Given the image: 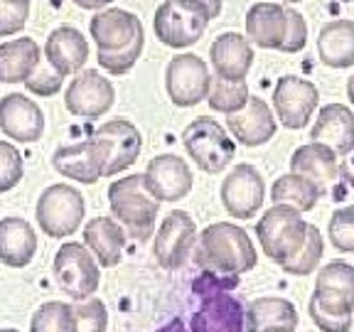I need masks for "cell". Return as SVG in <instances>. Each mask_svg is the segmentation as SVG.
<instances>
[{
	"instance_id": "cell-1",
	"label": "cell",
	"mask_w": 354,
	"mask_h": 332,
	"mask_svg": "<svg viewBox=\"0 0 354 332\" xmlns=\"http://www.w3.org/2000/svg\"><path fill=\"white\" fill-rule=\"evenodd\" d=\"M194 264L219 276H241L256 268L259 254L246 229L232 221H216L197 237Z\"/></svg>"
},
{
	"instance_id": "cell-2",
	"label": "cell",
	"mask_w": 354,
	"mask_h": 332,
	"mask_svg": "<svg viewBox=\"0 0 354 332\" xmlns=\"http://www.w3.org/2000/svg\"><path fill=\"white\" fill-rule=\"evenodd\" d=\"M109 205L113 219L138 241H148L155 234V221L160 214V202L145 185L143 175L118 177L109 187Z\"/></svg>"
},
{
	"instance_id": "cell-3",
	"label": "cell",
	"mask_w": 354,
	"mask_h": 332,
	"mask_svg": "<svg viewBox=\"0 0 354 332\" xmlns=\"http://www.w3.org/2000/svg\"><path fill=\"white\" fill-rule=\"evenodd\" d=\"M308 221L298 210L288 205H273L256 224V239L273 264H286L305 241Z\"/></svg>"
},
{
	"instance_id": "cell-4",
	"label": "cell",
	"mask_w": 354,
	"mask_h": 332,
	"mask_svg": "<svg viewBox=\"0 0 354 332\" xmlns=\"http://www.w3.org/2000/svg\"><path fill=\"white\" fill-rule=\"evenodd\" d=\"M183 143L194 165L207 175L224 172L236 153V145H234V138L227 133V128L209 116H202L189 123L183 131Z\"/></svg>"
},
{
	"instance_id": "cell-5",
	"label": "cell",
	"mask_w": 354,
	"mask_h": 332,
	"mask_svg": "<svg viewBox=\"0 0 354 332\" xmlns=\"http://www.w3.org/2000/svg\"><path fill=\"white\" fill-rule=\"evenodd\" d=\"M55 283L74 300H86L99 290L101 271L91 251L79 241H66L55 254Z\"/></svg>"
},
{
	"instance_id": "cell-6",
	"label": "cell",
	"mask_w": 354,
	"mask_h": 332,
	"mask_svg": "<svg viewBox=\"0 0 354 332\" xmlns=\"http://www.w3.org/2000/svg\"><path fill=\"white\" fill-rule=\"evenodd\" d=\"M84 212H86V205L77 187L52 185L39 194L35 216H37L42 234L52 239H64L79 229V224L84 221Z\"/></svg>"
},
{
	"instance_id": "cell-7",
	"label": "cell",
	"mask_w": 354,
	"mask_h": 332,
	"mask_svg": "<svg viewBox=\"0 0 354 332\" xmlns=\"http://www.w3.org/2000/svg\"><path fill=\"white\" fill-rule=\"evenodd\" d=\"M197 243V224L183 210L165 214L153 239V256L165 271L183 268Z\"/></svg>"
},
{
	"instance_id": "cell-8",
	"label": "cell",
	"mask_w": 354,
	"mask_h": 332,
	"mask_svg": "<svg viewBox=\"0 0 354 332\" xmlns=\"http://www.w3.org/2000/svg\"><path fill=\"white\" fill-rule=\"evenodd\" d=\"M209 86L212 74L207 69L205 59H199L197 55H189V52L170 59L165 69V89L175 106H180V109L197 106L199 101L207 99Z\"/></svg>"
},
{
	"instance_id": "cell-9",
	"label": "cell",
	"mask_w": 354,
	"mask_h": 332,
	"mask_svg": "<svg viewBox=\"0 0 354 332\" xmlns=\"http://www.w3.org/2000/svg\"><path fill=\"white\" fill-rule=\"evenodd\" d=\"M317 104H320V91L313 82L308 79L286 74L276 82L273 89V109H276L278 121L286 128H305L315 113Z\"/></svg>"
},
{
	"instance_id": "cell-10",
	"label": "cell",
	"mask_w": 354,
	"mask_h": 332,
	"mask_svg": "<svg viewBox=\"0 0 354 332\" xmlns=\"http://www.w3.org/2000/svg\"><path fill=\"white\" fill-rule=\"evenodd\" d=\"M207 25H209V20L202 12L192 10V8L183 6V3H177V0H165L155 10L153 20L158 39L162 44H167V47H175V50L197 42L205 35Z\"/></svg>"
},
{
	"instance_id": "cell-11",
	"label": "cell",
	"mask_w": 354,
	"mask_h": 332,
	"mask_svg": "<svg viewBox=\"0 0 354 332\" xmlns=\"http://www.w3.org/2000/svg\"><path fill=\"white\" fill-rule=\"evenodd\" d=\"M263 177L249 163L236 165L221 183V205L236 219H251L263 205Z\"/></svg>"
},
{
	"instance_id": "cell-12",
	"label": "cell",
	"mask_w": 354,
	"mask_h": 332,
	"mask_svg": "<svg viewBox=\"0 0 354 332\" xmlns=\"http://www.w3.org/2000/svg\"><path fill=\"white\" fill-rule=\"evenodd\" d=\"M113 101H116V89H113V84L109 79L101 77L96 69L79 72L77 79L69 84L64 96L69 113L86 118V121H94V118L109 113Z\"/></svg>"
},
{
	"instance_id": "cell-13",
	"label": "cell",
	"mask_w": 354,
	"mask_h": 332,
	"mask_svg": "<svg viewBox=\"0 0 354 332\" xmlns=\"http://www.w3.org/2000/svg\"><path fill=\"white\" fill-rule=\"evenodd\" d=\"M106 163H109V153L106 145L96 138H88L77 145H64L57 148L52 155V165L59 175L77 180L84 185L99 183L106 175Z\"/></svg>"
},
{
	"instance_id": "cell-14",
	"label": "cell",
	"mask_w": 354,
	"mask_h": 332,
	"mask_svg": "<svg viewBox=\"0 0 354 332\" xmlns=\"http://www.w3.org/2000/svg\"><path fill=\"white\" fill-rule=\"evenodd\" d=\"M91 138L101 140L109 153V163H106V175H121L126 172L133 163L138 160L140 150H143V136L131 121L126 118H113V121L101 123L94 131Z\"/></svg>"
},
{
	"instance_id": "cell-15",
	"label": "cell",
	"mask_w": 354,
	"mask_h": 332,
	"mask_svg": "<svg viewBox=\"0 0 354 332\" xmlns=\"http://www.w3.org/2000/svg\"><path fill=\"white\" fill-rule=\"evenodd\" d=\"M145 185L153 192L158 202H177L192 192V170L180 155L162 153L148 163V170L143 172Z\"/></svg>"
},
{
	"instance_id": "cell-16",
	"label": "cell",
	"mask_w": 354,
	"mask_h": 332,
	"mask_svg": "<svg viewBox=\"0 0 354 332\" xmlns=\"http://www.w3.org/2000/svg\"><path fill=\"white\" fill-rule=\"evenodd\" d=\"M0 131L17 143H35L44 133V113L30 96L6 94L0 99Z\"/></svg>"
},
{
	"instance_id": "cell-17",
	"label": "cell",
	"mask_w": 354,
	"mask_h": 332,
	"mask_svg": "<svg viewBox=\"0 0 354 332\" xmlns=\"http://www.w3.org/2000/svg\"><path fill=\"white\" fill-rule=\"evenodd\" d=\"M320 308L335 313H354V266L347 261H332L317 273L315 293L310 295Z\"/></svg>"
},
{
	"instance_id": "cell-18",
	"label": "cell",
	"mask_w": 354,
	"mask_h": 332,
	"mask_svg": "<svg viewBox=\"0 0 354 332\" xmlns=\"http://www.w3.org/2000/svg\"><path fill=\"white\" fill-rule=\"evenodd\" d=\"M44 62L55 69L62 77H72V74L82 72V66L88 59V42L77 28L62 25V28L52 30L47 42H44L42 52Z\"/></svg>"
},
{
	"instance_id": "cell-19",
	"label": "cell",
	"mask_w": 354,
	"mask_h": 332,
	"mask_svg": "<svg viewBox=\"0 0 354 332\" xmlns=\"http://www.w3.org/2000/svg\"><path fill=\"white\" fill-rule=\"evenodd\" d=\"M212 66L216 79L224 82H246L251 64H254V47L249 37L239 33H221L209 47Z\"/></svg>"
},
{
	"instance_id": "cell-20",
	"label": "cell",
	"mask_w": 354,
	"mask_h": 332,
	"mask_svg": "<svg viewBox=\"0 0 354 332\" xmlns=\"http://www.w3.org/2000/svg\"><path fill=\"white\" fill-rule=\"evenodd\" d=\"M313 143H322L335 155L354 153V111L344 104H327L320 109L315 126L310 131Z\"/></svg>"
},
{
	"instance_id": "cell-21",
	"label": "cell",
	"mask_w": 354,
	"mask_h": 332,
	"mask_svg": "<svg viewBox=\"0 0 354 332\" xmlns=\"http://www.w3.org/2000/svg\"><path fill=\"white\" fill-rule=\"evenodd\" d=\"M192 332H246L241 300L232 293H207L192 315Z\"/></svg>"
},
{
	"instance_id": "cell-22",
	"label": "cell",
	"mask_w": 354,
	"mask_h": 332,
	"mask_svg": "<svg viewBox=\"0 0 354 332\" xmlns=\"http://www.w3.org/2000/svg\"><path fill=\"white\" fill-rule=\"evenodd\" d=\"M227 126L232 136H236L239 143L249 145V148L268 143L276 136V116H273L271 106L259 96H249L241 111L227 116Z\"/></svg>"
},
{
	"instance_id": "cell-23",
	"label": "cell",
	"mask_w": 354,
	"mask_h": 332,
	"mask_svg": "<svg viewBox=\"0 0 354 332\" xmlns=\"http://www.w3.org/2000/svg\"><path fill=\"white\" fill-rule=\"evenodd\" d=\"M298 322L300 317L295 305L278 295H263L243 308L246 332H295Z\"/></svg>"
},
{
	"instance_id": "cell-24",
	"label": "cell",
	"mask_w": 354,
	"mask_h": 332,
	"mask_svg": "<svg viewBox=\"0 0 354 332\" xmlns=\"http://www.w3.org/2000/svg\"><path fill=\"white\" fill-rule=\"evenodd\" d=\"M91 37L96 42L99 52H116L126 47L138 33H143V22L133 12L121 10V8H111V10H101L91 17Z\"/></svg>"
},
{
	"instance_id": "cell-25",
	"label": "cell",
	"mask_w": 354,
	"mask_h": 332,
	"mask_svg": "<svg viewBox=\"0 0 354 332\" xmlns=\"http://www.w3.org/2000/svg\"><path fill=\"white\" fill-rule=\"evenodd\" d=\"M126 237V229L113 216H94L84 227V246L91 251L96 264L104 268H113L121 264Z\"/></svg>"
},
{
	"instance_id": "cell-26",
	"label": "cell",
	"mask_w": 354,
	"mask_h": 332,
	"mask_svg": "<svg viewBox=\"0 0 354 332\" xmlns=\"http://www.w3.org/2000/svg\"><path fill=\"white\" fill-rule=\"evenodd\" d=\"M37 254V234L22 216L0 219V261L10 268H25Z\"/></svg>"
},
{
	"instance_id": "cell-27",
	"label": "cell",
	"mask_w": 354,
	"mask_h": 332,
	"mask_svg": "<svg viewBox=\"0 0 354 332\" xmlns=\"http://www.w3.org/2000/svg\"><path fill=\"white\" fill-rule=\"evenodd\" d=\"M288 17L286 8L278 3H256L246 12V35L263 50H281L286 39Z\"/></svg>"
},
{
	"instance_id": "cell-28",
	"label": "cell",
	"mask_w": 354,
	"mask_h": 332,
	"mask_svg": "<svg viewBox=\"0 0 354 332\" xmlns=\"http://www.w3.org/2000/svg\"><path fill=\"white\" fill-rule=\"evenodd\" d=\"M317 55L322 64L332 69H349L354 66V22L332 20L322 25L317 35Z\"/></svg>"
},
{
	"instance_id": "cell-29",
	"label": "cell",
	"mask_w": 354,
	"mask_h": 332,
	"mask_svg": "<svg viewBox=\"0 0 354 332\" xmlns=\"http://www.w3.org/2000/svg\"><path fill=\"white\" fill-rule=\"evenodd\" d=\"M42 62L39 44L32 37H17L0 44V82L25 84V79L37 69Z\"/></svg>"
},
{
	"instance_id": "cell-30",
	"label": "cell",
	"mask_w": 354,
	"mask_h": 332,
	"mask_svg": "<svg viewBox=\"0 0 354 332\" xmlns=\"http://www.w3.org/2000/svg\"><path fill=\"white\" fill-rule=\"evenodd\" d=\"M290 172L303 175L322 190V183H330L339 177V163L335 150H330L322 143H308L295 148L290 155Z\"/></svg>"
},
{
	"instance_id": "cell-31",
	"label": "cell",
	"mask_w": 354,
	"mask_h": 332,
	"mask_svg": "<svg viewBox=\"0 0 354 332\" xmlns=\"http://www.w3.org/2000/svg\"><path fill=\"white\" fill-rule=\"evenodd\" d=\"M320 194H322V190L317 187L313 180H308V177H303V175H295V172L281 175L271 187L273 205H288L298 212L315 210Z\"/></svg>"
},
{
	"instance_id": "cell-32",
	"label": "cell",
	"mask_w": 354,
	"mask_h": 332,
	"mask_svg": "<svg viewBox=\"0 0 354 332\" xmlns=\"http://www.w3.org/2000/svg\"><path fill=\"white\" fill-rule=\"evenodd\" d=\"M322 254H325V241H322L320 229L315 224H308L303 246L298 249V254H293L286 264H281V268L288 276H310L320 264Z\"/></svg>"
},
{
	"instance_id": "cell-33",
	"label": "cell",
	"mask_w": 354,
	"mask_h": 332,
	"mask_svg": "<svg viewBox=\"0 0 354 332\" xmlns=\"http://www.w3.org/2000/svg\"><path fill=\"white\" fill-rule=\"evenodd\" d=\"M30 332H77L74 308L62 300H47L32 315Z\"/></svg>"
},
{
	"instance_id": "cell-34",
	"label": "cell",
	"mask_w": 354,
	"mask_h": 332,
	"mask_svg": "<svg viewBox=\"0 0 354 332\" xmlns=\"http://www.w3.org/2000/svg\"><path fill=\"white\" fill-rule=\"evenodd\" d=\"M249 101V86L246 82H224V79H212L209 94H207V104L216 113H236L246 106Z\"/></svg>"
},
{
	"instance_id": "cell-35",
	"label": "cell",
	"mask_w": 354,
	"mask_h": 332,
	"mask_svg": "<svg viewBox=\"0 0 354 332\" xmlns=\"http://www.w3.org/2000/svg\"><path fill=\"white\" fill-rule=\"evenodd\" d=\"M143 44H145V33H138L126 47H121V50L99 52V55H96L99 66L106 69L109 74H113V77H123V74L131 72L133 66H136V62H138V57L143 55Z\"/></svg>"
},
{
	"instance_id": "cell-36",
	"label": "cell",
	"mask_w": 354,
	"mask_h": 332,
	"mask_svg": "<svg viewBox=\"0 0 354 332\" xmlns=\"http://www.w3.org/2000/svg\"><path fill=\"white\" fill-rule=\"evenodd\" d=\"M74 308V317H77V332H106L109 327V310L101 298H86L77 300Z\"/></svg>"
},
{
	"instance_id": "cell-37",
	"label": "cell",
	"mask_w": 354,
	"mask_h": 332,
	"mask_svg": "<svg viewBox=\"0 0 354 332\" xmlns=\"http://www.w3.org/2000/svg\"><path fill=\"white\" fill-rule=\"evenodd\" d=\"M332 246L342 254H354V205L342 207L330 216L327 224Z\"/></svg>"
},
{
	"instance_id": "cell-38",
	"label": "cell",
	"mask_w": 354,
	"mask_h": 332,
	"mask_svg": "<svg viewBox=\"0 0 354 332\" xmlns=\"http://www.w3.org/2000/svg\"><path fill=\"white\" fill-rule=\"evenodd\" d=\"M22 172L25 167H22L20 150L8 140H0V194L15 190L22 180Z\"/></svg>"
},
{
	"instance_id": "cell-39",
	"label": "cell",
	"mask_w": 354,
	"mask_h": 332,
	"mask_svg": "<svg viewBox=\"0 0 354 332\" xmlns=\"http://www.w3.org/2000/svg\"><path fill=\"white\" fill-rule=\"evenodd\" d=\"M30 17V0H0V37L17 35Z\"/></svg>"
},
{
	"instance_id": "cell-40",
	"label": "cell",
	"mask_w": 354,
	"mask_h": 332,
	"mask_svg": "<svg viewBox=\"0 0 354 332\" xmlns=\"http://www.w3.org/2000/svg\"><path fill=\"white\" fill-rule=\"evenodd\" d=\"M308 313H310V320L315 322V327L320 332H349L352 330L354 315L320 308L313 298H310V303H308Z\"/></svg>"
},
{
	"instance_id": "cell-41",
	"label": "cell",
	"mask_w": 354,
	"mask_h": 332,
	"mask_svg": "<svg viewBox=\"0 0 354 332\" xmlns=\"http://www.w3.org/2000/svg\"><path fill=\"white\" fill-rule=\"evenodd\" d=\"M62 74H57L47 62H39L37 69L25 79V86L32 91V94H39V96H55L57 91L62 89Z\"/></svg>"
},
{
	"instance_id": "cell-42",
	"label": "cell",
	"mask_w": 354,
	"mask_h": 332,
	"mask_svg": "<svg viewBox=\"0 0 354 332\" xmlns=\"http://www.w3.org/2000/svg\"><path fill=\"white\" fill-rule=\"evenodd\" d=\"M286 17H288V30H286V39H283L281 50L278 52H288V55H295L305 47L308 42V25H305V17L300 12L286 8Z\"/></svg>"
},
{
	"instance_id": "cell-43",
	"label": "cell",
	"mask_w": 354,
	"mask_h": 332,
	"mask_svg": "<svg viewBox=\"0 0 354 332\" xmlns=\"http://www.w3.org/2000/svg\"><path fill=\"white\" fill-rule=\"evenodd\" d=\"M177 3H183V6L202 12L207 20H212V17H219V12H221V0H177Z\"/></svg>"
},
{
	"instance_id": "cell-44",
	"label": "cell",
	"mask_w": 354,
	"mask_h": 332,
	"mask_svg": "<svg viewBox=\"0 0 354 332\" xmlns=\"http://www.w3.org/2000/svg\"><path fill=\"white\" fill-rule=\"evenodd\" d=\"M339 177L354 190V155H347V158L339 163Z\"/></svg>"
},
{
	"instance_id": "cell-45",
	"label": "cell",
	"mask_w": 354,
	"mask_h": 332,
	"mask_svg": "<svg viewBox=\"0 0 354 332\" xmlns=\"http://www.w3.org/2000/svg\"><path fill=\"white\" fill-rule=\"evenodd\" d=\"M79 8H84V10H99V8L109 6V3H113V0H74Z\"/></svg>"
},
{
	"instance_id": "cell-46",
	"label": "cell",
	"mask_w": 354,
	"mask_h": 332,
	"mask_svg": "<svg viewBox=\"0 0 354 332\" xmlns=\"http://www.w3.org/2000/svg\"><path fill=\"white\" fill-rule=\"evenodd\" d=\"M158 332H187V327H185V322L180 320V317H172V320L165 322Z\"/></svg>"
},
{
	"instance_id": "cell-47",
	"label": "cell",
	"mask_w": 354,
	"mask_h": 332,
	"mask_svg": "<svg viewBox=\"0 0 354 332\" xmlns=\"http://www.w3.org/2000/svg\"><path fill=\"white\" fill-rule=\"evenodd\" d=\"M347 96H349V101H352V106H354V74L349 77V82H347Z\"/></svg>"
},
{
	"instance_id": "cell-48",
	"label": "cell",
	"mask_w": 354,
	"mask_h": 332,
	"mask_svg": "<svg viewBox=\"0 0 354 332\" xmlns=\"http://www.w3.org/2000/svg\"><path fill=\"white\" fill-rule=\"evenodd\" d=\"M0 332H17V330H12V327H6V330H0Z\"/></svg>"
},
{
	"instance_id": "cell-49",
	"label": "cell",
	"mask_w": 354,
	"mask_h": 332,
	"mask_svg": "<svg viewBox=\"0 0 354 332\" xmlns=\"http://www.w3.org/2000/svg\"><path fill=\"white\" fill-rule=\"evenodd\" d=\"M286 3H300V0H286Z\"/></svg>"
}]
</instances>
